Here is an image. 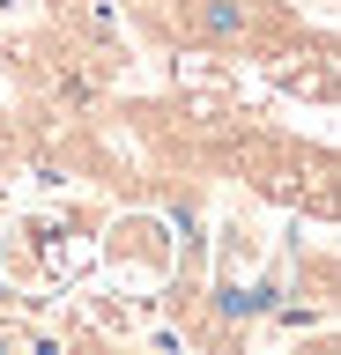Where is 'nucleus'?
Masks as SVG:
<instances>
[{"label":"nucleus","mask_w":341,"mask_h":355,"mask_svg":"<svg viewBox=\"0 0 341 355\" xmlns=\"http://www.w3.org/2000/svg\"><path fill=\"white\" fill-rule=\"evenodd\" d=\"M149 37L178 52H223V60H334V37L312 30L290 0H126Z\"/></svg>","instance_id":"nucleus-1"},{"label":"nucleus","mask_w":341,"mask_h":355,"mask_svg":"<svg viewBox=\"0 0 341 355\" xmlns=\"http://www.w3.org/2000/svg\"><path fill=\"white\" fill-rule=\"evenodd\" d=\"M0 222H8V215H0Z\"/></svg>","instance_id":"nucleus-2"}]
</instances>
